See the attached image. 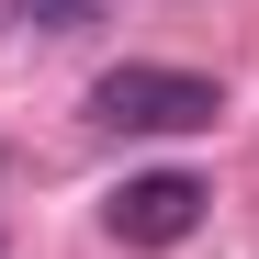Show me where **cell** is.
Masks as SVG:
<instances>
[{
	"mask_svg": "<svg viewBox=\"0 0 259 259\" xmlns=\"http://www.w3.org/2000/svg\"><path fill=\"white\" fill-rule=\"evenodd\" d=\"M226 113V91H214L203 68H158V57H124L91 79V124H113V136H192V124Z\"/></svg>",
	"mask_w": 259,
	"mask_h": 259,
	"instance_id": "1",
	"label": "cell"
},
{
	"mask_svg": "<svg viewBox=\"0 0 259 259\" xmlns=\"http://www.w3.org/2000/svg\"><path fill=\"white\" fill-rule=\"evenodd\" d=\"M203 181H192V169H147V181H124L113 203H102V226L124 237V248H181L192 226H203Z\"/></svg>",
	"mask_w": 259,
	"mask_h": 259,
	"instance_id": "2",
	"label": "cell"
},
{
	"mask_svg": "<svg viewBox=\"0 0 259 259\" xmlns=\"http://www.w3.org/2000/svg\"><path fill=\"white\" fill-rule=\"evenodd\" d=\"M102 0H12V23H34V34H79Z\"/></svg>",
	"mask_w": 259,
	"mask_h": 259,
	"instance_id": "3",
	"label": "cell"
}]
</instances>
